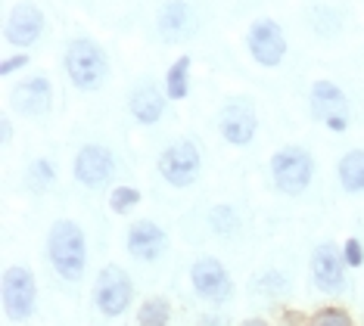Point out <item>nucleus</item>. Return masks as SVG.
Here are the masks:
<instances>
[{
    "instance_id": "obj_2",
    "label": "nucleus",
    "mask_w": 364,
    "mask_h": 326,
    "mask_svg": "<svg viewBox=\"0 0 364 326\" xmlns=\"http://www.w3.org/2000/svg\"><path fill=\"white\" fill-rule=\"evenodd\" d=\"M63 69H65L69 85L75 90H81V94H94V90H100L106 85V78H109V56H106L100 40L78 35L65 44Z\"/></svg>"
},
{
    "instance_id": "obj_27",
    "label": "nucleus",
    "mask_w": 364,
    "mask_h": 326,
    "mask_svg": "<svg viewBox=\"0 0 364 326\" xmlns=\"http://www.w3.org/2000/svg\"><path fill=\"white\" fill-rule=\"evenodd\" d=\"M26 65H28V50H19V53L4 56V63H0V75H4V78H13V75L22 72Z\"/></svg>"
},
{
    "instance_id": "obj_5",
    "label": "nucleus",
    "mask_w": 364,
    "mask_h": 326,
    "mask_svg": "<svg viewBox=\"0 0 364 326\" xmlns=\"http://www.w3.org/2000/svg\"><path fill=\"white\" fill-rule=\"evenodd\" d=\"M309 112L311 119L330 134H346L352 121V109L346 90L333 78H318L309 87Z\"/></svg>"
},
{
    "instance_id": "obj_21",
    "label": "nucleus",
    "mask_w": 364,
    "mask_h": 326,
    "mask_svg": "<svg viewBox=\"0 0 364 326\" xmlns=\"http://www.w3.org/2000/svg\"><path fill=\"white\" fill-rule=\"evenodd\" d=\"M56 180H60V171H56V165L50 162V158L38 156V158H31V162H28V168H26L28 193H35V196L50 193V190L56 187Z\"/></svg>"
},
{
    "instance_id": "obj_30",
    "label": "nucleus",
    "mask_w": 364,
    "mask_h": 326,
    "mask_svg": "<svg viewBox=\"0 0 364 326\" xmlns=\"http://www.w3.org/2000/svg\"><path fill=\"white\" fill-rule=\"evenodd\" d=\"M237 326H268V320H262V317H250V320H243Z\"/></svg>"
},
{
    "instance_id": "obj_26",
    "label": "nucleus",
    "mask_w": 364,
    "mask_h": 326,
    "mask_svg": "<svg viewBox=\"0 0 364 326\" xmlns=\"http://www.w3.org/2000/svg\"><path fill=\"white\" fill-rule=\"evenodd\" d=\"M339 249H343V261L349 264V271H358V267L364 264V239L349 237Z\"/></svg>"
},
{
    "instance_id": "obj_29",
    "label": "nucleus",
    "mask_w": 364,
    "mask_h": 326,
    "mask_svg": "<svg viewBox=\"0 0 364 326\" xmlns=\"http://www.w3.org/2000/svg\"><path fill=\"white\" fill-rule=\"evenodd\" d=\"M203 326H221V317L218 314H205L203 317Z\"/></svg>"
},
{
    "instance_id": "obj_25",
    "label": "nucleus",
    "mask_w": 364,
    "mask_h": 326,
    "mask_svg": "<svg viewBox=\"0 0 364 326\" xmlns=\"http://www.w3.org/2000/svg\"><path fill=\"white\" fill-rule=\"evenodd\" d=\"M309 326H355L352 314L346 308H321L318 314L309 320Z\"/></svg>"
},
{
    "instance_id": "obj_3",
    "label": "nucleus",
    "mask_w": 364,
    "mask_h": 326,
    "mask_svg": "<svg viewBox=\"0 0 364 326\" xmlns=\"http://www.w3.org/2000/svg\"><path fill=\"white\" fill-rule=\"evenodd\" d=\"M314 156L299 143H287L271 153L268 158V178L271 187L277 190L280 196H302L305 190L311 187L314 180Z\"/></svg>"
},
{
    "instance_id": "obj_20",
    "label": "nucleus",
    "mask_w": 364,
    "mask_h": 326,
    "mask_svg": "<svg viewBox=\"0 0 364 326\" xmlns=\"http://www.w3.org/2000/svg\"><path fill=\"white\" fill-rule=\"evenodd\" d=\"M205 224H209V230L215 233V237L234 239V237H240V230H243V214H240L237 205L218 202V205L209 208V214H205Z\"/></svg>"
},
{
    "instance_id": "obj_4",
    "label": "nucleus",
    "mask_w": 364,
    "mask_h": 326,
    "mask_svg": "<svg viewBox=\"0 0 364 326\" xmlns=\"http://www.w3.org/2000/svg\"><path fill=\"white\" fill-rule=\"evenodd\" d=\"M156 174L171 190H190L203 178V149L193 140H175L156 156Z\"/></svg>"
},
{
    "instance_id": "obj_14",
    "label": "nucleus",
    "mask_w": 364,
    "mask_h": 326,
    "mask_svg": "<svg viewBox=\"0 0 364 326\" xmlns=\"http://www.w3.org/2000/svg\"><path fill=\"white\" fill-rule=\"evenodd\" d=\"M125 249L134 261L156 264L168 255V230L153 217H137V221H131L125 233Z\"/></svg>"
},
{
    "instance_id": "obj_13",
    "label": "nucleus",
    "mask_w": 364,
    "mask_h": 326,
    "mask_svg": "<svg viewBox=\"0 0 364 326\" xmlns=\"http://www.w3.org/2000/svg\"><path fill=\"white\" fill-rule=\"evenodd\" d=\"M6 106L22 119H44L53 109V85L47 75H28L6 90Z\"/></svg>"
},
{
    "instance_id": "obj_18",
    "label": "nucleus",
    "mask_w": 364,
    "mask_h": 326,
    "mask_svg": "<svg viewBox=\"0 0 364 326\" xmlns=\"http://www.w3.org/2000/svg\"><path fill=\"white\" fill-rule=\"evenodd\" d=\"M190 75H193V56L190 53H181L175 63L165 69V78H162V87H165V97L168 103H184L190 97Z\"/></svg>"
},
{
    "instance_id": "obj_7",
    "label": "nucleus",
    "mask_w": 364,
    "mask_h": 326,
    "mask_svg": "<svg viewBox=\"0 0 364 326\" xmlns=\"http://www.w3.org/2000/svg\"><path fill=\"white\" fill-rule=\"evenodd\" d=\"M134 302V280L122 264H103L94 277V308L103 317H122Z\"/></svg>"
},
{
    "instance_id": "obj_19",
    "label": "nucleus",
    "mask_w": 364,
    "mask_h": 326,
    "mask_svg": "<svg viewBox=\"0 0 364 326\" xmlns=\"http://www.w3.org/2000/svg\"><path fill=\"white\" fill-rule=\"evenodd\" d=\"M336 180L343 193L361 196L364 193V149H349L336 162Z\"/></svg>"
},
{
    "instance_id": "obj_9",
    "label": "nucleus",
    "mask_w": 364,
    "mask_h": 326,
    "mask_svg": "<svg viewBox=\"0 0 364 326\" xmlns=\"http://www.w3.org/2000/svg\"><path fill=\"white\" fill-rule=\"evenodd\" d=\"M218 134L228 146L246 149L259 134V109L250 97H228L218 109Z\"/></svg>"
},
{
    "instance_id": "obj_24",
    "label": "nucleus",
    "mask_w": 364,
    "mask_h": 326,
    "mask_svg": "<svg viewBox=\"0 0 364 326\" xmlns=\"http://www.w3.org/2000/svg\"><path fill=\"white\" fill-rule=\"evenodd\" d=\"M144 202V193L131 183H119V187L109 190V212L112 214H131L134 208Z\"/></svg>"
},
{
    "instance_id": "obj_15",
    "label": "nucleus",
    "mask_w": 364,
    "mask_h": 326,
    "mask_svg": "<svg viewBox=\"0 0 364 326\" xmlns=\"http://www.w3.org/2000/svg\"><path fill=\"white\" fill-rule=\"evenodd\" d=\"M309 271H311V283L318 286L321 292H343L346 289V277H349V264L343 261V249L336 242H318L311 252V261H309Z\"/></svg>"
},
{
    "instance_id": "obj_12",
    "label": "nucleus",
    "mask_w": 364,
    "mask_h": 326,
    "mask_svg": "<svg viewBox=\"0 0 364 326\" xmlns=\"http://www.w3.org/2000/svg\"><path fill=\"white\" fill-rule=\"evenodd\" d=\"M190 286L209 305H225L234 298V277L218 258L203 255L190 264Z\"/></svg>"
},
{
    "instance_id": "obj_10",
    "label": "nucleus",
    "mask_w": 364,
    "mask_h": 326,
    "mask_svg": "<svg viewBox=\"0 0 364 326\" xmlns=\"http://www.w3.org/2000/svg\"><path fill=\"white\" fill-rule=\"evenodd\" d=\"M119 158L106 143H81L78 153L72 156V178L85 190H103L115 180Z\"/></svg>"
},
{
    "instance_id": "obj_11",
    "label": "nucleus",
    "mask_w": 364,
    "mask_h": 326,
    "mask_svg": "<svg viewBox=\"0 0 364 326\" xmlns=\"http://www.w3.org/2000/svg\"><path fill=\"white\" fill-rule=\"evenodd\" d=\"M44 31H47V16L31 0H19L4 16V44L13 50H31L44 38Z\"/></svg>"
},
{
    "instance_id": "obj_28",
    "label": "nucleus",
    "mask_w": 364,
    "mask_h": 326,
    "mask_svg": "<svg viewBox=\"0 0 364 326\" xmlns=\"http://www.w3.org/2000/svg\"><path fill=\"white\" fill-rule=\"evenodd\" d=\"M0 143H4V146L13 143V115L10 112L0 115Z\"/></svg>"
},
{
    "instance_id": "obj_16",
    "label": "nucleus",
    "mask_w": 364,
    "mask_h": 326,
    "mask_svg": "<svg viewBox=\"0 0 364 326\" xmlns=\"http://www.w3.org/2000/svg\"><path fill=\"white\" fill-rule=\"evenodd\" d=\"M196 10L187 0H165L156 10V35L165 44H187L196 35Z\"/></svg>"
},
{
    "instance_id": "obj_22",
    "label": "nucleus",
    "mask_w": 364,
    "mask_h": 326,
    "mask_svg": "<svg viewBox=\"0 0 364 326\" xmlns=\"http://www.w3.org/2000/svg\"><path fill=\"white\" fill-rule=\"evenodd\" d=\"M171 323V305L162 295L144 298L137 308V326H168Z\"/></svg>"
},
{
    "instance_id": "obj_6",
    "label": "nucleus",
    "mask_w": 364,
    "mask_h": 326,
    "mask_svg": "<svg viewBox=\"0 0 364 326\" xmlns=\"http://www.w3.org/2000/svg\"><path fill=\"white\" fill-rule=\"evenodd\" d=\"M0 302L6 320H28L38 308V277L28 264H6L0 277Z\"/></svg>"
},
{
    "instance_id": "obj_23",
    "label": "nucleus",
    "mask_w": 364,
    "mask_h": 326,
    "mask_svg": "<svg viewBox=\"0 0 364 326\" xmlns=\"http://www.w3.org/2000/svg\"><path fill=\"white\" fill-rule=\"evenodd\" d=\"M287 289H289V277L284 271H277V267H268V271H262L252 280V292L262 298H280Z\"/></svg>"
},
{
    "instance_id": "obj_8",
    "label": "nucleus",
    "mask_w": 364,
    "mask_h": 326,
    "mask_svg": "<svg viewBox=\"0 0 364 326\" xmlns=\"http://www.w3.org/2000/svg\"><path fill=\"white\" fill-rule=\"evenodd\" d=\"M243 44H246V53L252 56V63L262 65V69H277L287 60V50H289L284 28L271 16H259V19L250 22Z\"/></svg>"
},
{
    "instance_id": "obj_17",
    "label": "nucleus",
    "mask_w": 364,
    "mask_h": 326,
    "mask_svg": "<svg viewBox=\"0 0 364 326\" xmlns=\"http://www.w3.org/2000/svg\"><path fill=\"white\" fill-rule=\"evenodd\" d=\"M165 106H168V97H165V87H159L153 78H144L131 87L128 94V112L131 119L144 128H153V124L162 121Z\"/></svg>"
},
{
    "instance_id": "obj_1",
    "label": "nucleus",
    "mask_w": 364,
    "mask_h": 326,
    "mask_svg": "<svg viewBox=\"0 0 364 326\" xmlns=\"http://www.w3.org/2000/svg\"><path fill=\"white\" fill-rule=\"evenodd\" d=\"M47 261L65 283H78L87 273V237L78 221L60 217L47 230Z\"/></svg>"
}]
</instances>
